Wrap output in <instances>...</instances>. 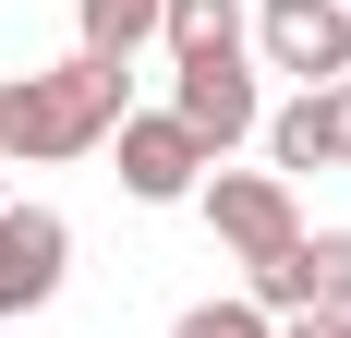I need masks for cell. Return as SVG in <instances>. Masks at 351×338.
<instances>
[{"label": "cell", "mask_w": 351, "mask_h": 338, "mask_svg": "<svg viewBox=\"0 0 351 338\" xmlns=\"http://www.w3.org/2000/svg\"><path fill=\"white\" fill-rule=\"evenodd\" d=\"M121 109H134V61H49V73H12L0 85V157H97L121 133Z\"/></svg>", "instance_id": "obj_1"}, {"label": "cell", "mask_w": 351, "mask_h": 338, "mask_svg": "<svg viewBox=\"0 0 351 338\" xmlns=\"http://www.w3.org/2000/svg\"><path fill=\"white\" fill-rule=\"evenodd\" d=\"M254 314H351V230H291L279 254L243 266Z\"/></svg>", "instance_id": "obj_2"}, {"label": "cell", "mask_w": 351, "mask_h": 338, "mask_svg": "<svg viewBox=\"0 0 351 338\" xmlns=\"http://www.w3.org/2000/svg\"><path fill=\"white\" fill-rule=\"evenodd\" d=\"M170 121L206 157H230L243 133H267V85H254V49L243 61H170Z\"/></svg>", "instance_id": "obj_3"}, {"label": "cell", "mask_w": 351, "mask_h": 338, "mask_svg": "<svg viewBox=\"0 0 351 338\" xmlns=\"http://www.w3.org/2000/svg\"><path fill=\"white\" fill-rule=\"evenodd\" d=\"M254 73L339 85V73H351V12H339V0H254Z\"/></svg>", "instance_id": "obj_4"}, {"label": "cell", "mask_w": 351, "mask_h": 338, "mask_svg": "<svg viewBox=\"0 0 351 338\" xmlns=\"http://www.w3.org/2000/svg\"><path fill=\"white\" fill-rule=\"evenodd\" d=\"M61 278H73V218L12 194V205H0V314H49Z\"/></svg>", "instance_id": "obj_5"}, {"label": "cell", "mask_w": 351, "mask_h": 338, "mask_svg": "<svg viewBox=\"0 0 351 338\" xmlns=\"http://www.w3.org/2000/svg\"><path fill=\"white\" fill-rule=\"evenodd\" d=\"M109 145H121V194H134V205H194V194H206V169H218L170 109H121V133H109Z\"/></svg>", "instance_id": "obj_6"}, {"label": "cell", "mask_w": 351, "mask_h": 338, "mask_svg": "<svg viewBox=\"0 0 351 338\" xmlns=\"http://www.w3.org/2000/svg\"><path fill=\"white\" fill-rule=\"evenodd\" d=\"M267 169L303 181V169H351V73L339 85H291L267 109Z\"/></svg>", "instance_id": "obj_7"}, {"label": "cell", "mask_w": 351, "mask_h": 338, "mask_svg": "<svg viewBox=\"0 0 351 338\" xmlns=\"http://www.w3.org/2000/svg\"><path fill=\"white\" fill-rule=\"evenodd\" d=\"M194 205H206V230L230 242L243 266H254V254H279V242L303 230V205H291L279 169H206V194H194Z\"/></svg>", "instance_id": "obj_8"}, {"label": "cell", "mask_w": 351, "mask_h": 338, "mask_svg": "<svg viewBox=\"0 0 351 338\" xmlns=\"http://www.w3.org/2000/svg\"><path fill=\"white\" fill-rule=\"evenodd\" d=\"M158 49L170 61H243L254 49V0H158Z\"/></svg>", "instance_id": "obj_9"}, {"label": "cell", "mask_w": 351, "mask_h": 338, "mask_svg": "<svg viewBox=\"0 0 351 338\" xmlns=\"http://www.w3.org/2000/svg\"><path fill=\"white\" fill-rule=\"evenodd\" d=\"M73 49L85 61H145L158 49V0H73Z\"/></svg>", "instance_id": "obj_10"}, {"label": "cell", "mask_w": 351, "mask_h": 338, "mask_svg": "<svg viewBox=\"0 0 351 338\" xmlns=\"http://www.w3.org/2000/svg\"><path fill=\"white\" fill-rule=\"evenodd\" d=\"M170 338H279V314H254L243 290H230V302H182V314H170Z\"/></svg>", "instance_id": "obj_11"}, {"label": "cell", "mask_w": 351, "mask_h": 338, "mask_svg": "<svg viewBox=\"0 0 351 338\" xmlns=\"http://www.w3.org/2000/svg\"><path fill=\"white\" fill-rule=\"evenodd\" d=\"M279 338H351V314H279Z\"/></svg>", "instance_id": "obj_12"}, {"label": "cell", "mask_w": 351, "mask_h": 338, "mask_svg": "<svg viewBox=\"0 0 351 338\" xmlns=\"http://www.w3.org/2000/svg\"><path fill=\"white\" fill-rule=\"evenodd\" d=\"M339 12H351V0H339Z\"/></svg>", "instance_id": "obj_13"}]
</instances>
